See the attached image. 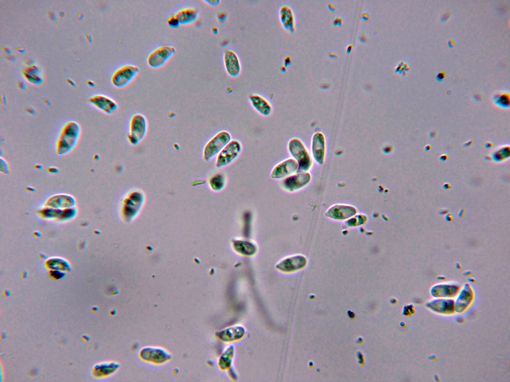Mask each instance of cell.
Returning a JSON list of instances; mask_svg holds the SVG:
<instances>
[{"instance_id":"16","label":"cell","mask_w":510,"mask_h":382,"mask_svg":"<svg viewBox=\"0 0 510 382\" xmlns=\"http://www.w3.org/2000/svg\"><path fill=\"white\" fill-rule=\"evenodd\" d=\"M312 152L316 162L322 164L325 156V139L321 133L317 132L314 134L312 140Z\"/></svg>"},{"instance_id":"32","label":"cell","mask_w":510,"mask_h":382,"mask_svg":"<svg viewBox=\"0 0 510 382\" xmlns=\"http://www.w3.org/2000/svg\"><path fill=\"white\" fill-rule=\"evenodd\" d=\"M288 58H289V57H286V59L284 60V63L285 64L287 63V65L289 64L290 61V59H288Z\"/></svg>"},{"instance_id":"14","label":"cell","mask_w":510,"mask_h":382,"mask_svg":"<svg viewBox=\"0 0 510 382\" xmlns=\"http://www.w3.org/2000/svg\"><path fill=\"white\" fill-rule=\"evenodd\" d=\"M279 19L283 29L292 33L295 29V16L292 8L286 4L282 5L279 9Z\"/></svg>"},{"instance_id":"3","label":"cell","mask_w":510,"mask_h":382,"mask_svg":"<svg viewBox=\"0 0 510 382\" xmlns=\"http://www.w3.org/2000/svg\"><path fill=\"white\" fill-rule=\"evenodd\" d=\"M289 153L298 164V172H307L311 167V160L302 142L293 138L288 143Z\"/></svg>"},{"instance_id":"7","label":"cell","mask_w":510,"mask_h":382,"mask_svg":"<svg viewBox=\"0 0 510 382\" xmlns=\"http://www.w3.org/2000/svg\"><path fill=\"white\" fill-rule=\"evenodd\" d=\"M176 48L170 45L159 46L148 55L147 63L148 66L154 69L159 68L163 66L176 53Z\"/></svg>"},{"instance_id":"30","label":"cell","mask_w":510,"mask_h":382,"mask_svg":"<svg viewBox=\"0 0 510 382\" xmlns=\"http://www.w3.org/2000/svg\"><path fill=\"white\" fill-rule=\"evenodd\" d=\"M445 76V74L444 72H440L437 74L436 78L438 80H441L444 78Z\"/></svg>"},{"instance_id":"23","label":"cell","mask_w":510,"mask_h":382,"mask_svg":"<svg viewBox=\"0 0 510 382\" xmlns=\"http://www.w3.org/2000/svg\"><path fill=\"white\" fill-rule=\"evenodd\" d=\"M48 204L60 206H71L74 204V198L68 194H59L51 197L49 199Z\"/></svg>"},{"instance_id":"24","label":"cell","mask_w":510,"mask_h":382,"mask_svg":"<svg viewBox=\"0 0 510 382\" xmlns=\"http://www.w3.org/2000/svg\"><path fill=\"white\" fill-rule=\"evenodd\" d=\"M225 184L224 176L220 173L216 174L209 180V185L211 189L216 191L222 190Z\"/></svg>"},{"instance_id":"13","label":"cell","mask_w":510,"mask_h":382,"mask_svg":"<svg viewBox=\"0 0 510 382\" xmlns=\"http://www.w3.org/2000/svg\"><path fill=\"white\" fill-rule=\"evenodd\" d=\"M89 102L96 108L107 114L112 113L118 107L116 101L105 95H95L89 99Z\"/></svg>"},{"instance_id":"11","label":"cell","mask_w":510,"mask_h":382,"mask_svg":"<svg viewBox=\"0 0 510 382\" xmlns=\"http://www.w3.org/2000/svg\"><path fill=\"white\" fill-rule=\"evenodd\" d=\"M306 263V258L300 255L286 257L281 260L276 268L281 272L290 273L303 268Z\"/></svg>"},{"instance_id":"19","label":"cell","mask_w":510,"mask_h":382,"mask_svg":"<svg viewBox=\"0 0 510 382\" xmlns=\"http://www.w3.org/2000/svg\"><path fill=\"white\" fill-rule=\"evenodd\" d=\"M180 24H187L195 22L199 16L198 10L194 7L181 8L175 13Z\"/></svg>"},{"instance_id":"27","label":"cell","mask_w":510,"mask_h":382,"mask_svg":"<svg viewBox=\"0 0 510 382\" xmlns=\"http://www.w3.org/2000/svg\"><path fill=\"white\" fill-rule=\"evenodd\" d=\"M0 172L4 174H7L10 171L9 166L7 162L0 157Z\"/></svg>"},{"instance_id":"15","label":"cell","mask_w":510,"mask_h":382,"mask_svg":"<svg viewBox=\"0 0 510 382\" xmlns=\"http://www.w3.org/2000/svg\"><path fill=\"white\" fill-rule=\"evenodd\" d=\"M249 100L252 107L260 115L268 116L271 113L272 107L271 104L261 96L251 94L249 96Z\"/></svg>"},{"instance_id":"18","label":"cell","mask_w":510,"mask_h":382,"mask_svg":"<svg viewBox=\"0 0 510 382\" xmlns=\"http://www.w3.org/2000/svg\"><path fill=\"white\" fill-rule=\"evenodd\" d=\"M245 333L244 327L236 325L222 330L219 333V338L223 341L232 342L241 339Z\"/></svg>"},{"instance_id":"10","label":"cell","mask_w":510,"mask_h":382,"mask_svg":"<svg viewBox=\"0 0 510 382\" xmlns=\"http://www.w3.org/2000/svg\"><path fill=\"white\" fill-rule=\"evenodd\" d=\"M298 165L292 158L285 159L275 165L272 169L270 177L274 179L287 177L298 171Z\"/></svg>"},{"instance_id":"21","label":"cell","mask_w":510,"mask_h":382,"mask_svg":"<svg viewBox=\"0 0 510 382\" xmlns=\"http://www.w3.org/2000/svg\"><path fill=\"white\" fill-rule=\"evenodd\" d=\"M233 245L236 251L246 256L253 255L256 251L255 245L248 241L236 240L233 242Z\"/></svg>"},{"instance_id":"12","label":"cell","mask_w":510,"mask_h":382,"mask_svg":"<svg viewBox=\"0 0 510 382\" xmlns=\"http://www.w3.org/2000/svg\"><path fill=\"white\" fill-rule=\"evenodd\" d=\"M431 311L442 314H451L455 312L454 301L450 298H435L425 303Z\"/></svg>"},{"instance_id":"17","label":"cell","mask_w":510,"mask_h":382,"mask_svg":"<svg viewBox=\"0 0 510 382\" xmlns=\"http://www.w3.org/2000/svg\"><path fill=\"white\" fill-rule=\"evenodd\" d=\"M473 293L468 287L462 290L454 302L455 311L462 312L469 306L473 300Z\"/></svg>"},{"instance_id":"6","label":"cell","mask_w":510,"mask_h":382,"mask_svg":"<svg viewBox=\"0 0 510 382\" xmlns=\"http://www.w3.org/2000/svg\"><path fill=\"white\" fill-rule=\"evenodd\" d=\"M242 150V145L239 141H231L217 156L216 167L221 168L230 165L239 156Z\"/></svg>"},{"instance_id":"8","label":"cell","mask_w":510,"mask_h":382,"mask_svg":"<svg viewBox=\"0 0 510 382\" xmlns=\"http://www.w3.org/2000/svg\"><path fill=\"white\" fill-rule=\"evenodd\" d=\"M223 63L225 71L232 78L238 77L242 71L240 59L233 50L226 48L223 52Z\"/></svg>"},{"instance_id":"22","label":"cell","mask_w":510,"mask_h":382,"mask_svg":"<svg viewBox=\"0 0 510 382\" xmlns=\"http://www.w3.org/2000/svg\"><path fill=\"white\" fill-rule=\"evenodd\" d=\"M356 212V210L353 207L345 205H336L333 207L329 210V216L338 213L333 217L339 219H344L349 217Z\"/></svg>"},{"instance_id":"26","label":"cell","mask_w":510,"mask_h":382,"mask_svg":"<svg viewBox=\"0 0 510 382\" xmlns=\"http://www.w3.org/2000/svg\"><path fill=\"white\" fill-rule=\"evenodd\" d=\"M167 22L172 28H177L180 24L175 13H172L168 18Z\"/></svg>"},{"instance_id":"4","label":"cell","mask_w":510,"mask_h":382,"mask_svg":"<svg viewBox=\"0 0 510 382\" xmlns=\"http://www.w3.org/2000/svg\"><path fill=\"white\" fill-rule=\"evenodd\" d=\"M231 141V136L228 131H222L216 134L207 142L204 147V160L209 161L217 156Z\"/></svg>"},{"instance_id":"2","label":"cell","mask_w":510,"mask_h":382,"mask_svg":"<svg viewBox=\"0 0 510 382\" xmlns=\"http://www.w3.org/2000/svg\"><path fill=\"white\" fill-rule=\"evenodd\" d=\"M148 131V122L143 114L136 113L129 121L127 140L129 144L136 146L145 137Z\"/></svg>"},{"instance_id":"20","label":"cell","mask_w":510,"mask_h":382,"mask_svg":"<svg viewBox=\"0 0 510 382\" xmlns=\"http://www.w3.org/2000/svg\"><path fill=\"white\" fill-rule=\"evenodd\" d=\"M457 292L458 288L455 286H435L431 291L433 297L443 298L453 297Z\"/></svg>"},{"instance_id":"5","label":"cell","mask_w":510,"mask_h":382,"mask_svg":"<svg viewBox=\"0 0 510 382\" xmlns=\"http://www.w3.org/2000/svg\"><path fill=\"white\" fill-rule=\"evenodd\" d=\"M139 68L132 64L125 65L113 73L111 82L117 88H122L128 85L139 72Z\"/></svg>"},{"instance_id":"1","label":"cell","mask_w":510,"mask_h":382,"mask_svg":"<svg viewBox=\"0 0 510 382\" xmlns=\"http://www.w3.org/2000/svg\"><path fill=\"white\" fill-rule=\"evenodd\" d=\"M81 134L80 125L71 121L62 127L55 144V152L59 156L70 153L76 147Z\"/></svg>"},{"instance_id":"28","label":"cell","mask_w":510,"mask_h":382,"mask_svg":"<svg viewBox=\"0 0 510 382\" xmlns=\"http://www.w3.org/2000/svg\"><path fill=\"white\" fill-rule=\"evenodd\" d=\"M62 275H63V274L61 272H60V271H57H57H52V272H51V276H52L55 279V278L56 279H59V278H60L61 277H62Z\"/></svg>"},{"instance_id":"25","label":"cell","mask_w":510,"mask_h":382,"mask_svg":"<svg viewBox=\"0 0 510 382\" xmlns=\"http://www.w3.org/2000/svg\"><path fill=\"white\" fill-rule=\"evenodd\" d=\"M233 350L230 347L225 351L220 360V366L223 370L228 369L231 364L232 358L233 355Z\"/></svg>"},{"instance_id":"29","label":"cell","mask_w":510,"mask_h":382,"mask_svg":"<svg viewBox=\"0 0 510 382\" xmlns=\"http://www.w3.org/2000/svg\"><path fill=\"white\" fill-rule=\"evenodd\" d=\"M204 1L211 5H217L219 4L220 2V1L218 0H204Z\"/></svg>"},{"instance_id":"9","label":"cell","mask_w":510,"mask_h":382,"mask_svg":"<svg viewBox=\"0 0 510 382\" xmlns=\"http://www.w3.org/2000/svg\"><path fill=\"white\" fill-rule=\"evenodd\" d=\"M311 180V176L307 172H298L286 177L283 182V187L289 191H296L306 186Z\"/></svg>"},{"instance_id":"31","label":"cell","mask_w":510,"mask_h":382,"mask_svg":"<svg viewBox=\"0 0 510 382\" xmlns=\"http://www.w3.org/2000/svg\"><path fill=\"white\" fill-rule=\"evenodd\" d=\"M48 172L51 174H54L56 173L58 171V170L57 168L55 167H51L48 169Z\"/></svg>"}]
</instances>
